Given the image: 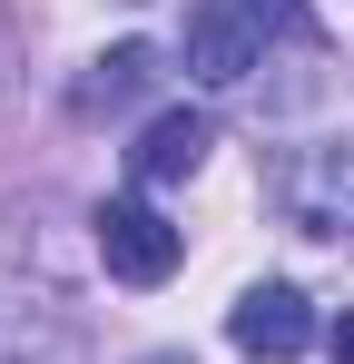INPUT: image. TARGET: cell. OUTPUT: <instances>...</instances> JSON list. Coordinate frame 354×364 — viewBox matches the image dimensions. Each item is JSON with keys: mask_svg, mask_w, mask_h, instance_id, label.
<instances>
[{"mask_svg": "<svg viewBox=\"0 0 354 364\" xmlns=\"http://www.w3.org/2000/svg\"><path fill=\"white\" fill-rule=\"evenodd\" d=\"M266 187H276L286 227H305V237H354V128H335V138H305V148H286Z\"/></svg>", "mask_w": 354, "mask_h": 364, "instance_id": "6da1fadb", "label": "cell"}, {"mask_svg": "<svg viewBox=\"0 0 354 364\" xmlns=\"http://www.w3.org/2000/svg\"><path fill=\"white\" fill-rule=\"evenodd\" d=\"M177 256H187V237H177L148 197H109V207H99V266H109L118 286H168Z\"/></svg>", "mask_w": 354, "mask_h": 364, "instance_id": "7a4b0ae2", "label": "cell"}, {"mask_svg": "<svg viewBox=\"0 0 354 364\" xmlns=\"http://www.w3.org/2000/svg\"><path fill=\"white\" fill-rule=\"evenodd\" d=\"M256 60H266V20H256V0H197V10H187V79L236 89Z\"/></svg>", "mask_w": 354, "mask_h": 364, "instance_id": "3957f363", "label": "cell"}, {"mask_svg": "<svg viewBox=\"0 0 354 364\" xmlns=\"http://www.w3.org/2000/svg\"><path fill=\"white\" fill-rule=\"evenodd\" d=\"M227 335H236V355H256V364H295L315 345V305L295 286H246L227 305Z\"/></svg>", "mask_w": 354, "mask_h": 364, "instance_id": "277c9868", "label": "cell"}, {"mask_svg": "<svg viewBox=\"0 0 354 364\" xmlns=\"http://www.w3.org/2000/svg\"><path fill=\"white\" fill-rule=\"evenodd\" d=\"M207 148H217V128H207V109H168V119H148V138H138V178L168 187V178H197L207 168Z\"/></svg>", "mask_w": 354, "mask_h": 364, "instance_id": "5b68a950", "label": "cell"}, {"mask_svg": "<svg viewBox=\"0 0 354 364\" xmlns=\"http://www.w3.org/2000/svg\"><path fill=\"white\" fill-rule=\"evenodd\" d=\"M148 79H158V50H148V40H118L109 60H99V79H89V89H79V109H89V119H99V109H118V99H138V89H148Z\"/></svg>", "mask_w": 354, "mask_h": 364, "instance_id": "8992f818", "label": "cell"}, {"mask_svg": "<svg viewBox=\"0 0 354 364\" xmlns=\"http://www.w3.org/2000/svg\"><path fill=\"white\" fill-rule=\"evenodd\" d=\"M335 364H354V315H345V325H335Z\"/></svg>", "mask_w": 354, "mask_h": 364, "instance_id": "52a82bcc", "label": "cell"}, {"mask_svg": "<svg viewBox=\"0 0 354 364\" xmlns=\"http://www.w3.org/2000/svg\"><path fill=\"white\" fill-rule=\"evenodd\" d=\"M148 364H177V355H148Z\"/></svg>", "mask_w": 354, "mask_h": 364, "instance_id": "ba28073f", "label": "cell"}]
</instances>
